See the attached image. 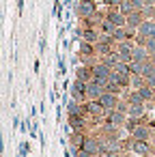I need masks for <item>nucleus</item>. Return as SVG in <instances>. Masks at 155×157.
<instances>
[{"mask_svg": "<svg viewBox=\"0 0 155 157\" xmlns=\"http://www.w3.org/2000/svg\"><path fill=\"white\" fill-rule=\"evenodd\" d=\"M151 155H153V157H155V146H153V151H151Z\"/></svg>", "mask_w": 155, "mask_h": 157, "instance_id": "29", "label": "nucleus"}, {"mask_svg": "<svg viewBox=\"0 0 155 157\" xmlns=\"http://www.w3.org/2000/svg\"><path fill=\"white\" fill-rule=\"evenodd\" d=\"M103 2H106L108 7H121V2H123V0H103Z\"/></svg>", "mask_w": 155, "mask_h": 157, "instance_id": "25", "label": "nucleus"}, {"mask_svg": "<svg viewBox=\"0 0 155 157\" xmlns=\"http://www.w3.org/2000/svg\"><path fill=\"white\" fill-rule=\"evenodd\" d=\"M86 84L88 82H82V80H78L76 78V82L71 84V99H76V101H84V99H88L86 97Z\"/></svg>", "mask_w": 155, "mask_h": 157, "instance_id": "4", "label": "nucleus"}, {"mask_svg": "<svg viewBox=\"0 0 155 157\" xmlns=\"http://www.w3.org/2000/svg\"><path fill=\"white\" fill-rule=\"evenodd\" d=\"M99 157H121V153H101Z\"/></svg>", "mask_w": 155, "mask_h": 157, "instance_id": "27", "label": "nucleus"}, {"mask_svg": "<svg viewBox=\"0 0 155 157\" xmlns=\"http://www.w3.org/2000/svg\"><path fill=\"white\" fill-rule=\"evenodd\" d=\"M99 37H101V35H99L97 30L88 28V30H84V37H82V39H84V41H88V43H97V41H99Z\"/></svg>", "mask_w": 155, "mask_h": 157, "instance_id": "21", "label": "nucleus"}, {"mask_svg": "<svg viewBox=\"0 0 155 157\" xmlns=\"http://www.w3.org/2000/svg\"><path fill=\"white\" fill-rule=\"evenodd\" d=\"M151 136H153V131H151V127H146V125H140V127L131 133V138H134V140H144V142H149V140H151Z\"/></svg>", "mask_w": 155, "mask_h": 157, "instance_id": "15", "label": "nucleus"}, {"mask_svg": "<svg viewBox=\"0 0 155 157\" xmlns=\"http://www.w3.org/2000/svg\"><path fill=\"white\" fill-rule=\"evenodd\" d=\"M151 63V60H149ZM149 63H142V60H131L129 63V71H131V75H144V71H146V65Z\"/></svg>", "mask_w": 155, "mask_h": 157, "instance_id": "17", "label": "nucleus"}, {"mask_svg": "<svg viewBox=\"0 0 155 157\" xmlns=\"http://www.w3.org/2000/svg\"><path fill=\"white\" fill-rule=\"evenodd\" d=\"M144 48H146L149 54L153 56V54H155V39H146V41H144Z\"/></svg>", "mask_w": 155, "mask_h": 157, "instance_id": "24", "label": "nucleus"}, {"mask_svg": "<svg viewBox=\"0 0 155 157\" xmlns=\"http://www.w3.org/2000/svg\"><path fill=\"white\" fill-rule=\"evenodd\" d=\"M129 148H131V153L142 155V157L151 155V151H153V146H151L149 142H144V140H134V138H131V142H129Z\"/></svg>", "mask_w": 155, "mask_h": 157, "instance_id": "5", "label": "nucleus"}, {"mask_svg": "<svg viewBox=\"0 0 155 157\" xmlns=\"http://www.w3.org/2000/svg\"><path fill=\"white\" fill-rule=\"evenodd\" d=\"M82 148H84L86 153H91L93 157H97V155H101V140H99L97 136H86Z\"/></svg>", "mask_w": 155, "mask_h": 157, "instance_id": "3", "label": "nucleus"}, {"mask_svg": "<svg viewBox=\"0 0 155 157\" xmlns=\"http://www.w3.org/2000/svg\"><path fill=\"white\" fill-rule=\"evenodd\" d=\"M95 11H97V5L93 2V0H80L78 7H76V13H78L80 17H84V20L93 17V15H95Z\"/></svg>", "mask_w": 155, "mask_h": 157, "instance_id": "2", "label": "nucleus"}, {"mask_svg": "<svg viewBox=\"0 0 155 157\" xmlns=\"http://www.w3.org/2000/svg\"><path fill=\"white\" fill-rule=\"evenodd\" d=\"M142 114H144V105H129V116L140 118Z\"/></svg>", "mask_w": 155, "mask_h": 157, "instance_id": "23", "label": "nucleus"}, {"mask_svg": "<svg viewBox=\"0 0 155 157\" xmlns=\"http://www.w3.org/2000/svg\"><path fill=\"white\" fill-rule=\"evenodd\" d=\"M121 84H116V82H108L106 84V93H114V95H121Z\"/></svg>", "mask_w": 155, "mask_h": 157, "instance_id": "22", "label": "nucleus"}, {"mask_svg": "<svg viewBox=\"0 0 155 157\" xmlns=\"http://www.w3.org/2000/svg\"><path fill=\"white\" fill-rule=\"evenodd\" d=\"M80 52H82V56L84 58H88V56H97L95 54V43H88V41H80Z\"/></svg>", "mask_w": 155, "mask_h": 157, "instance_id": "18", "label": "nucleus"}, {"mask_svg": "<svg viewBox=\"0 0 155 157\" xmlns=\"http://www.w3.org/2000/svg\"><path fill=\"white\" fill-rule=\"evenodd\" d=\"M103 112H106V108L101 105L99 99H88V101H86V116L97 118V116H101ZM106 114H108V112H106Z\"/></svg>", "mask_w": 155, "mask_h": 157, "instance_id": "8", "label": "nucleus"}, {"mask_svg": "<svg viewBox=\"0 0 155 157\" xmlns=\"http://www.w3.org/2000/svg\"><path fill=\"white\" fill-rule=\"evenodd\" d=\"M121 140L118 138H101V153H118Z\"/></svg>", "mask_w": 155, "mask_h": 157, "instance_id": "9", "label": "nucleus"}, {"mask_svg": "<svg viewBox=\"0 0 155 157\" xmlns=\"http://www.w3.org/2000/svg\"><path fill=\"white\" fill-rule=\"evenodd\" d=\"M76 78L78 80H82V82H91L93 80V67H88V65H78V69H76Z\"/></svg>", "mask_w": 155, "mask_h": 157, "instance_id": "14", "label": "nucleus"}, {"mask_svg": "<svg viewBox=\"0 0 155 157\" xmlns=\"http://www.w3.org/2000/svg\"><path fill=\"white\" fill-rule=\"evenodd\" d=\"M127 116H129V114H125V112H121V110H112V112H108V123L121 127V125L127 123Z\"/></svg>", "mask_w": 155, "mask_h": 157, "instance_id": "13", "label": "nucleus"}, {"mask_svg": "<svg viewBox=\"0 0 155 157\" xmlns=\"http://www.w3.org/2000/svg\"><path fill=\"white\" fill-rule=\"evenodd\" d=\"M142 22H144V13L142 11H134V13L127 15V28H131V30H138Z\"/></svg>", "mask_w": 155, "mask_h": 157, "instance_id": "11", "label": "nucleus"}, {"mask_svg": "<svg viewBox=\"0 0 155 157\" xmlns=\"http://www.w3.org/2000/svg\"><path fill=\"white\" fill-rule=\"evenodd\" d=\"M86 118L84 116H69V131H84Z\"/></svg>", "mask_w": 155, "mask_h": 157, "instance_id": "16", "label": "nucleus"}, {"mask_svg": "<svg viewBox=\"0 0 155 157\" xmlns=\"http://www.w3.org/2000/svg\"><path fill=\"white\" fill-rule=\"evenodd\" d=\"M26 151H28V144L24 142V144L20 146V157H26Z\"/></svg>", "mask_w": 155, "mask_h": 157, "instance_id": "26", "label": "nucleus"}, {"mask_svg": "<svg viewBox=\"0 0 155 157\" xmlns=\"http://www.w3.org/2000/svg\"><path fill=\"white\" fill-rule=\"evenodd\" d=\"M116 50H114V43H103V41H97L95 43V54L97 56H101V58H106V56H110V54H114Z\"/></svg>", "mask_w": 155, "mask_h": 157, "instance_id": "12", "label": "nucleus"}, {"mask_svg": "<svg viewBox=\"0 0 155 157\" xmlns=\"http://www.w3.org/2000/svg\"><path fill=\"white\" fill-rule=\"evenodd\" d=\"M151 63H153V65H155V54H153V56H151Z\"/></svg>", "mask_w": 155, "mask_h": 157, "instance_id": "28", "label": "nucleus"}, {"mask_svg": "<svg viewBox=\"0 0 155 157\" xmlns=\"http://www.w3.org/2000/svg\"><path fill=\"white\" fill-rule=\"evenodd\" d=\"M99 101H101V105L106 108V112H112V110H116L118 108V95H114V93H103L101 97H99Z\"/></svg>", "mask_w": 155, "mask_h": 157, "instance_id": "7", "label": "nucleus"}, {"mask_svg": "<svg viewBox=\"0 0 155 157\" xmlns=\"http://www.w3.org/2000/svg\"><path fill=\"white\" fill-rule=\"evenodd\" d=\"M110 75H112V69H110L108 65H103L101 60L93 65V80H97V82H101V84L106 86V84L110 82Z\"/></svg>", "mask_w": 155, "mask_h": 157, "instance_id": "1", "label": "nucleus"}, {"mask_svg": "<svg viewBox=\"0 0 155 157\" xmlns=\"http://www.w3.org/2000/svg\"><path fill=\"white\" fill-rule=\"evenodd\" d=\"M67 112H69V116H86V103H80V101L71 99L69 105H67Z\"/></svg>", "mask_w": 155, "mask_h": 157, "instance_id": "10", "label": "nucleus"}, {"mask_svg": "<svg viewBox=\"0 0 155 157\" xmlns=\"http://www.w3.org/2000/svg\"><path fill=\"white\" fill-rule=\"evenodd\" d=\"M138 93L142 95V99H144V101H153V99H155V88H153V86H149V84L140 86V88H138Z\"/></svg>", "mask_w": 155, "mask_h": 157, "instance_id": "19", "label": "nucleus"}, {"mask_svg": "<svg viewBox=\"0 0 155 157\" xmlns=\"http://www.w3.org/2000/svg\"><path fill=\"white\" fill-rule=\"evenodd\" d=\"M103 93H106V86H103L101 82L91 80V82L86 84V97H88V99H99Z\"/></svg>", "mask_w": 155, "mask_h": 157, "instance_id": "6", "label": "nucleus"}, {"mask_svg": "<svg viewBox=\"0 0 155 157\" xmlns=\"http://www.w3.org/2000/svg\"><path fill=\"white\" fill-rule=\"evenodd\" d=\"M127 103H129V105H144L146 101L142 99V95H140L138 90H134V93L127 95Z\"/></svg>", "mask_w": 155, "mask_h": 157, "instance_id": "20", "label": "nucleus"}]
</instances>
